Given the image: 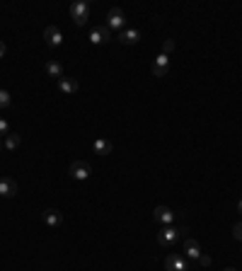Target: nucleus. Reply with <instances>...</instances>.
<instances>
[{"label":"nucleus","instance_id":"39448f33","mask_svg":"<svg viewBox=\"0 0 242 271\" xmlns=\"http://www.w3.org/2000/svg\"><path fill=\"white\" fill-rule=\"evenodd\" d=\"M90 175H92V167L85 160H75V162L70 165V177H73V180L85 181V180H90Z\"/></svg>","mask_w":242,"mask_h":271},{"label":"nucleus","instance_id":"b1692460","mask_svg":"<svg viewBox=\"0 0 242 271\" xmlns=\"http://www.w3.org/2000/svg\"><path fill=\"white\" fill-rule=\"evenodd\" d=\"M5 51H7V46H5V41H0V59H5Z\"/></svg>","mask_w":242,"mask_h":271},{"label":"nucleus","instance_id":"f3484780","mask_svg":"<svg viewBox=\"0 0 242 271\" xmlns=\"http://www.w3.org/2000/svg\"><path fill=\"white\" fill-rule=\"evenodd\" d=\"M10 92L7 90H0V109H5V107H10Z\"/></svg>","mask_w":242,"mask_h":271},{"label":"nucleus","instance_id":"412c9836","mask_svg":"<svg viewBox=\"0 0 242 271\" xmlns=\"http://www.w3.org/2000/svg\"><path fill=\"white\" fill-rule=\"evenodd\" d=\"M10 133V126H7V121L0 117V136H7Z\"/></svg>","mask_w":242,"mask_h":271},{"label":"nucleus","instance_id":"1a4fd4ad","mask_svg":"<svg viewBox=\"0 0 242 271\" xmlns=\"http://www.w3.org/2000/svg\"><path fill=\"white\" fill-rule=\"evenodd\" d=\"M152 218L157 223H162V225H172L175 223V213H172V209H167V206H157L152 211Z\"/></svg>","mask_w":242,"mask_h":271},{"label":"nucleus","instance_id":"4468645a","mask_svg":"<svg viewBox=\"0 0 242 271\" xmlns=\"http://www.w3.org/2000/svg\"><path fill=\"white\" fill-rule=\"evenodd\" d=\"M112 141H107V138H97L94 143H92V151H94V155H109L112 152Z\"/></svg>","mask_w":242,"mask_h":271},{"label":"nucleus","instance_id":"dca6fc26","mask_svg":"<svg viewBox=\"0 0 242 271\" xmlns=\"http://www.w3.org/2000/svg\"><path fill=\"white\" fill-rule=\"evenodd\" d=\"M20 143H22V138H20L17 133H7V136H5V143H2V146H5L7 151H17V148H20Z\"/></svg>","mask_w":242,"mask_h":271},{"label":"nucleus","instance_id":"aec40b11","mask_svg":"<svg viewBox=\"0 0 242 271\" xmlns=\"http://www.w3.org/2000/svg\"><path fill=\"white\" fill-rule=\"evenodd\" d=\"M233 238L242 242V220H240V223H235V225H233Z\"/></svg>","mask_w":242,"mask_h":271},{"label":"nucleus","instance_id":"5701e85b","mask_svg":"<svg viewBox=\"0 0 242 271\" xmlns=\"http://www.w3.org/2000/svg\"><path fill=\"white\" fill-rule=\"evenodd\" d=\"M199 262H201V267H209V264H211V259H209L206 254H201V257H199Z\"/></svg>","mask_w":242,"mask_h":271},{"label":"nucleus","instance_id":"393cba45","mask_svg":"<svg viewBox=\"0 0 242 271\" xmlns=\"http://www.w3.org/2000/svg\"><path fill=\"white\" fill-rule=\"evenodd\" d=\"M238 213H242V199L238 201Z\"/></svg>","mask_w":242,"mask_h":271},{"label":"nucleus","instance_id":"9d476101","mask_svg":"<svg viewBox=\"0 0 242 271\" xmlns=\"http://www.w3.org/2000/svg\"><path fill=\"white\" fill-rule=\"evenodd\" d=\"M167 65H170V56L167 54H160L155 63H152V75L155 78H165L167 75Z\"/></svg>","mask_w":242,"mask_h":271},{"label":"nucleus","instance_id":"bb28decb","mask_svg":"<svg viewBox=\"0 0 242 271\" xmlns=\"http://www.w3.org/2000/svg\"><path fill=\"white\" fill-rule=\"evenodd\" d=\"M0 151H2V141H0Z\"/></svg>","mask_w":242,"mask_h":271},{"label":"nucleus","instance_id":"6ab92c4d","mask_svg":"<svg viewBox=\"0 0 242 271\" xmlns=\"http://www.w3.org/2000/svg\"><path fill=\"white\" fill-rule=\"evenodd\" d=\"M90 41H92V44H104V39H102L99 30H92L90 31Z\"/></svg>","mask_w":242,"mask_h":271},{"label":"nucleus","instance_id":"a878e982","mask_svg":"<svg viewBox=\"0 0 242 271\" xmlns=\"http://www.w3.org/2000/svg\"><path fill=\"white\" fill-rule=\"evenodd\" d=\"M223 271H238V269H233V267H228V269H223Z\"/></svg>","mask_w":242,"mask_h":271},{"label":"nucleus","instance_id":"0eeeda50","mask_svg":"<svg viewBox=\"0 0 242 271\" xmlns=\"http://www.w3.org/2000/svg\"><path fill=\"white\" fill-rule=\"evenodd\" d=\"M44 41H46L51 49H59L60 44H63V34H60L59 27H54V25H51V27H46V30H44Z\"/></svg>","mask_w":242,"mask_h":271},{"label":"nucleus","instance_id":"ddd939ff","mask_svg":"<svg viewBox=\"0 0 242 271\" xmlns=\"http://www.w3.org/2000/svg\"><path fill=\"white\" fill-rule=\"evenodd\" d=\"M59 90L63 92V94H75V92H78V80L63 75V78L59 80Z\"/></svg>","mask_w":242,"mask_h":271},{"label":"nucleus","instance_id":"2eb2a0df","mask_svg":"<svg viewBox=\"0 0 242 271\" xmlns=\"http://www.w3.org/2000/svg\"><path fill=\"white\" fill-rule=\"evenodd\" d=\"M46 73H49L51 78H56V80L63 78V68H60L59 60H49V63H46Z\"/></svg>","mask_w":242,"mask_h":271},{"label":"nucleus","instance_id":"a211bd4d","mask_svg":"<svg viewBox=\"0 0 242 271\" xmlns=\"http://www.w3.org/2000/svg\"><path fill=\"white\" fill-rule=\"evenodd\" d=\"M97 30H99V34H102V39H104V44H107V41L112 39V30H109L107 25H102V27H97Z\"/></svg>","mask_w":242,"mask_h":271},{"label":"nucleus","instance_id":"f03ea898","mask_svg":"<svg viewBox=\"0 0 242 271\" xmlns=\"http://www.w3.org/2000/svg\"><path fill=\"white\" fill-rule=\"evenodd\" d=\"M109 30H121L126 27V15H123V10L121 7H112L109 12H107V22H104Z\"/></svg>","mask_w":242,"mask_h":271},{"label":"nucleus","instance_id":"7ed1b4c3","mask_svg":"<svg viewBox=\"0 0 242 271\" xmlns=\"http://www.w3.org/2000/svg\"><path fill=\"white\" fill-rule=\"evenodd\" d=\"M184 230H177V228H172V225H165L160 233H157V242L162 244V247H172L175 242L180 240V235Z\"/></svg>","mask_w":242,"mask_h":271},{"label":"nucleus","instance_id":"f8f14e48","mask_svg":"<svg viewBox=\"0 0 242 271\" xmlns=\"http://www.w3.org/2000/svg\"><path fill=\"white\" fill-rule=\"evenodd\" d=\"M138 39H141V31L133 30V27H128V30H123V31L119 34V41L123 44V46H133Z\"/></svg>","mask_w":242,"mask_h":271},{"label":"nucleus","instance_id":"9b49d317","mask_svg":"<svg viewBox=\"0 0 242 271\" xmlns=\"http://www.w3.org/2000/svg\"><path fill=\"white\" fill-rule=\"evenodd\" d=\"M15 194H17V181L10 180V177H2V180H0V196L12 199Z\"/></svg>","mask_w":242,"mask_h":271},{"label":"nucleus","instance_id":"20e7f679","mask_svg":"<svg viewBox=\"0 0 242 271\" xmlns=\"http://www.w3.org/2000/svg\"><path fill=\"white\" fill-rule=\"evenodd\" d=\"M189 259L184 254H167L165 259V269L167 271H189Z\"/></svg>","mask_w":242,"mask_h":271},{"label":"nucleus","instance_id":"423d86ee","mask_svg":"<svg viewBox=\"0 0 242 271\" xmlns=\"http://www.w3.org/2000/svg\"><path fill=\"white\" fill-rule=\"evenodd\" d=\"M182 252H184V257H186L189 262H199V257H201V244L196 240H191V238H186L184 244H182Z\"/></svg>","mask_w":242,"mask_h":271},{"label":"nucleus","instance_id":"4be33fe9","mask_svg":"<svg viewBox=\"0 0 242 271\" xmlns=\"http://www.w3.org/2000/svg\"><path fill=\"white\" fill-rule=\"evenodd\" d=\"M172 49H175V41H172V39H167V41H165V54H170Z\"/></svg>","mask_w":242,"mask_h":271},{"label":"nucleus","instance_id":"f257e3e1","mask_svg":"<svg viewBox=\"0 0 242 271\" xmlns=\"http://www.w3.org/2000/svg\"><path fill=\"white\" fill-rule=\"evenodd\" d=\"M70 20H73L78 27L88 25V20H90V2H88V0H75V2L70 5Z\"/></svg>","mask_w":242,"mask_h":271},{"label":"nucleus","instance_id":"6e6552de","mask_svg":"<svg viewBox=\"0 0 242 271\" xmlns=\"http://www.w3.org/2000/svg\"><path fill=\"white\" fill-rule=\"evenodd\" d=\"M41 220H44V225H49V228H60V223H63V215H60L56 209H46V211L41 213Z\"/></svg>","mask_w":242,"mask_h":271}]
</instances>
